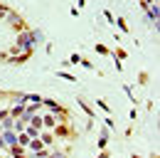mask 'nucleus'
Wrapping results in <instances>:
<instances>
[{
    "mask_svg": "<svg viewBox=\"0 0 160 158\" xmlns=\"http://www.w3.org/2000/svg\"><path fill=\"white\" fill-rule=\"evenodd\" d=\"M18 45H20V47H25V50H27V47L32 45V35H20V40H18Z\"/></svg>",
    "mask_w": 160,
    "mask_h": 158,
    "instance_id": "nucleus-1",
    "label": "nucleus"
},
{
    "mask_svg": "<svg viewBox=\"0 0 160 158\" xmlns=\"http://www.w3.org/2000/svg\"><path fill=\"white\" fill-rule=\"evenodd\" d=\"M2 141H5V143H8V146H15V143H18V136H15V134H12V131H8V134H5V136H2Z\"/></svg>",
    "mask_w": 160,
    "mask_h": 158,
    "instance_id": "nucleus-2",
    "label": "nucleus"
},
{
    "mask_svg": "<svg viewBox=\"0 0 160 158\" xmlns=\"http://www.w3.org/2000/svg\"><path fill=\"white\" fill-rule=\"evenodd\" d=\"M5 13H8V10H5V8H0V18H2V15H5Z\"/></svg>",
    "mask_w": 160,
    "mask_h": 158,
    "instance_id": "nucleus-4",
    "label": "nucleus"
},
{
    "mask_svg": "<svg viewBox=\"0 0 160 158\" xmlns=\"http://www.w3.org/2000/svg\"><path fill=\"white\" fill-rule=\"evenodd\" d=\"M18 141H20L22 146H27V143H30V136H27V134H22V136H20V138H18Z\"/></svg>",
    "mask_w": 160,
    "mask_h": 158,
    "instance_id": "nucleus-3",
    "label": "nucleus"
}]
</instances>
